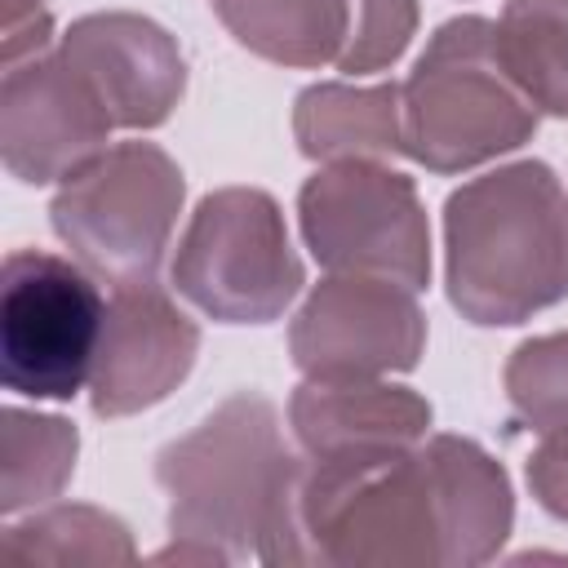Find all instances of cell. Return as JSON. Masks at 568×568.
Listing matches in <instances>:
<instances>
[{
	"instance_id": "cell-1",
	"label": "cell",
	"mask_w": 568,
	"mask_h": 568,
	"mask_svg": "<svg viewBox=\"0 0 568 568\" xmlns=\"http://www.w3.org/2000/svg\"><path fill=\"white\" fill-rule=\"evenodd\" d=\"M257 559L337 568L444 564L439 506L422 444L302 453L257 541Z\"/></svg>"
},
{
	"instance_id": "cell-2",
	"label": "cell",
	"mask_w": 568,
	"mask_h": 568,
	"mask_svg": "<svg viewBox=\"0 0 568 568\" xmlns=\"http://www.w3.org/2000/svg\"><path fill=\"white\" fill-rule=\"evenodd\" d=\"M444 280L462 320L524 324L568 297V191L541 160H515L444 204Z\"/></svg>"
},
{
	"instance_id": "cell-3",
	"label": "cell",
	"mask_w": 568,
	"mask_h": 568,
	"mask_svg": "<svg viewBox=\"0 0 568 568\" xmlns=\"http://www.w3.org/2000/svg\"><path fill=\"white\" fill-rule=\"evenodd\" d=\"M293 470L297 457L284 444L275 404L240 390L155 457V479L169 493V532L226 559L257 555Z\"/></svg>"
},
{
	"instance_id": "cell-4",
	"label": "cell",
	"mask_w": 568,
	"mask_h": 568,
	"mask_svg": "<svg viewBox=\"0 0 568 568\" xmlns=\"http://www.w3.org/2000/svg\"><path fill=\"white\" fill-rule=\"evenodd\" d=\"M404 89V155L430 173H462L524 146L537 106L497 53V22L448 18L413 62Z\"/></svg>"
},
{
	"instance_id": "cell-5",
	"label": "cell",
	"mask_w": 568,
	"mask_h": 568,
	"mask_svg": "<svg viewBox=\"0 0 568 568\" xmlns=\"http://www.w3.org/2000/svg\"><path fill=\"white\" fill-rule=\"evenodd\" d=\"M186 200L178 160L155 142H115L62 178L49 222L71 257L111 288L155 280Z\"/></svg>"
},
{
	"instance_id": "cell-6",
	"label": "cell",
	"mask_w": 568,
	"mask_h": 568,
	"mask_svg": "<svg viewBox=\"0 0 568 568\" xmlns=\"http://www.w3.org/2000/svg\"><path fill=\"white\" fill-rule=\"evenodd\" d=\"M306 271L280 204L257 186L209 191L173 253V288L222 324H271L302 293Z\"/></svg>"
},
{
	"instance_id": "cell-7",
	"label": "cell",
	"mask_w": 568,
	"mask_h": 568,
	"mask_svg": "<svg viewBox=\"0 0 568 568\" xmlns=\"http://www.w3.org/2000/svg\"><path fill=\"white\" fill-rule=\"evenodd\" d=\"M302 240L333 275H382L413 293L430 280V226L413 178L382 160H333L297 191Z\"/></svg>"
},
{
	"instance_id": "cell-8",
	"label": "cell",
	"mask_w": 568,
	"mask_h": 568,
	"mask_svg": "<svg viewBox=\"0 0 568 568\" xmlns=\"http://www.w3.org/2000/svg\"><path fill=\"white\" fill-rule=\"evenodd\" d=\"M106 302L80 262L18 248L0 271V377L27 399H71L98 359Z\"/></svg>"
},
{
	"instance_id": "cell-9",
	"label": "cell",
	"mask_w": 568,
	"mask_h": 568,
	"mask_svg": "<svg viewBox=\"0 0 568 568\" xmlns=\"http://www.w3.org/2000/svg\"><path fill=\"white\" fill-rule=\"evenodd\" d=\"M288 351L306 377L408 373L426 351V315L399 280L328 271L293 315Z\"/></svg>"
},
{
	"instance_id": "cell-10",
	"label": "cell",
	"mask_w": 568,
	"mask_h": 568,
	"mask_svg": "<svg viewBox=\"0 0 568 568\" xmlns=\"http://www.w3.org/2000/svg\"><path fill=\"white\" fill-rule=\"evenodd\" d=\"M115 120L89 80L62 58L40 49L4 67L0 84V155L18 182L44 186L71 178L98 151H106Z\"/></svg>"
},
{
	"instance_id": "cell-11",
	"label": "cell",
	"mask_w": 568,
	"mask_h": 568,
	"mask_svg": "<svg viewBox=\"0 0 568 568\" xmlns=\"http://www.w3.org/2000/svg\"><path fill=\"white\" fill-rule=\"evenodd\" d=\"M200 355L195 320L155 284H120L106 302L89 404L98 417H129L182 386Z\"/></svg>"
},
{
	"instance_id": "cell-12",
	"label": "cell",
	"mask_w": 568,
	"mask_h": 568,
	"mask_svg": "<svg viewBox=\"0 0 568 568\" xmlns=\"http://www.w3.org/2000/svg\"><path fill=\"white\" fill-rule=\"evenodd\" d=\"M58 49L102 98L115 129H155L182 102V49L142 13H84L58 36Z\"/></svg>"
},
{
	"instance_id": "cell-13",
	"label": "cell",
	"mask_w": 568,
	"mask_h": 568,
	"mask_svg": "<svg viewBox=\"0 0 568 568\" xmlns=\"http://www.w3.org/2000/svg\"><path fill=\"white\" fill-rule=\"evenodd\" d=\"M288 426L306 457L422 444L430 430V404L377 377H306L288 399Z\"/></svg>"
},
{
	"instance_id": "cell-14",
	"label": "cell",
	"mask_w": 568,
	"mask_h": 568,
	"mask_svg": "<svg viewBox=\"0 0 568 568\" xmlns=\"http://www.w3.org/2000/svg\"><path fill=\"white\" fill-rule=\"evenodd\" d=\"M422 453L435 484L444 564L466 568L493 559L515 524V497L501 462H493L475 439L462 435H430Z\"/></svg>"
},
{
	"instance_id": "cell-15",
	"label": "cell",
	"mask_w": 568,
	"mask_h": 568,
	"mask_svg": "<svg viewBox=\"0 0 568 568\" xmlns=\"http://www.w3.org/2000/svg\"><path fill=\"white\" fill-rule=\"evenodd\" d=\"M293 138L311 160H390L404 155L399 84H311L293 102Z\"/></svg>"
},
{
	"instance_id": "cell-16",
	"label": "cell",
	"mask_w": 568,
	"mask_h": 568,
	"mask_svg": "<svg viewBox=\"0 0 568 568\" xmlns=\"http://www.w3.org/2000/svg\"><path fill=\"white\" fill-rule=\"evenodd\" d=\"M217 22L248 53L280 67H324L342 58L351 0H209Z\"/></svg>"
},
{
	"instance_id": "cell-17",
	"label": "cell",
	"mask_w": 568,
	"mask_h": 568,
	"mask_svg": "<svg viewBox=\"0 0 568 568\" xmlns=\"http://www.w3.org/2000/svg\"><path fill=\"white\" fill-rule=\"evenodd\" d=\"M133 537L120 515L98 506H53L0 537V568H115L133 564Z\"/></svg>"
},
{
	"instance_id": "cell-18",
	"label": "cell",
	"mask_w": 568,
	"mask_h": 568,
	"mask_svg": "<svg viewBox=\"0 0 568 568\" xmlns=\"http://www.w3.org/2000/svg\"><path fill=\"white\" fill-rule=\"evenodd\" d=\"M497 53L537 111L568 115V0H506Z\"/></svg>"
},
{
	"instance_id": "cell-19",
	"label": "cell",
	"mask_w": 568,
	"mask_h": 568,
	"mask_svg": "<svg viewBox=\"0 0 568 568\" xmlns=\"http://www.w3.org/2000/svg\"><path fill=\"white\" fill-rule=\"evenodd\" d=\"M80 435L62 417L4 408L0 413V510L18 515L67 488L75 475Z\"/></svg>"
},
{
	"instance_id": "cell-20",
	"label": "cell",
	"mask_w": 568,
	"mask_h": 568,
	"mask_svg": "<svg viewBox=\"0 0 568 568\" xmlns=\"http://www.w3.org/2000/svg\"><path fill=\"white\" fill-rule=\"evenodd\" d=\"M506 399L515 417L537 435L568 426V333L528 337L510 351Z\"/></svg>"
},
{
	"instance_id": "cell-21",
	"label": "cell",
	"mask_w": 568,
	"mask_h": 568,
	"mask_svg": "<svg viewBox=\"0 0 568 568\" xmlns=\"http://www.w3.org/2000/svg\"><path fill=\"white\" fill-rule=\"evenodd\" d=\"M417 31V0H351V31L337 71L368 75L390 67Z\"/></svg>"
},
{
	"instance_id": "cell-22",
	"label": "cell",
	"mask_w": 568,
	"mask_h": 568,
	"mask_svg": "<svg viewBox=\"0 0 568 568\" xmlns=\"http://www.w3.org/2000/svg\"><path fill=\"white\" fill-rule=\"evenodd\" d=\"M528 488L546 515L568 524V426L546 430L528 457Z\"/></svg>"
}]
</instances>
